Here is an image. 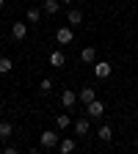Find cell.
Instances as JSON below:
<instances>
[{"label":"cell","mask_w":138,"mask_h":154,"mask_svg":"<svg viewBox=\"0 0 138 154\" xmlns=\"http://www.w3.org/2000/svg\"><path fill=\"white\" fill-rule=\"evenodd\" d=\"M111 72H113V66L108 61H94V77H97V80H108Z\"/></svg>","instance_id":"cell-1"},{"label":"cell","mask_w":138,"mask_h":154,"mask_svg":"<svg viewBox=\"0 0 138 154\" xmlns=\"http://www.w3.org/2000/svg\"><path fill=\"white\" fill-rule=\"evenodd\" d=\"M39 143H42L44 149H55V146L61 143V140H58V135H55V129H44L42 135H39Z\"/></svg>","instance_id":"cell-2"},{"label":"cell","mask_w":138,"mask_h":154,"mask_svg":"<svg viewBox=\"0 0 138 154\" xmlns=\"http://www.w3.org/2000/svg\"><path fill=\"white\" fill-rule=\"evenodd\" d=\"M72 38H75V33H72L69 25H64V28L55 30V42H58V44H72Z\"/></svg>","instance_id":"cell-3"},{"label":"cell","mask_w":138,"mask_h":154,"mask_svg":"<svg viewBox=\"0 0 138 154\" xmlns=\"http://www.w3.org/2000/svg\"><path fill=\"white\" fill-rule=\"evenodd\" d=\"M86 113L91 116V119H102V116H105V105H102L100 99H94V102L86 105Z\"/></svg>","instance_id":"cell-4"},{"label":"cell","mask_w":138,"mask_h":154,"mask_svg":"<svg viewBox=\"0 0 138 154\" xmlns=\"http://www.w3.org/2000/svg\"><path fill=\"white\" fill-rule=\"evenodd\" d=\"M64 63H66V55H64L61 50H53V52H50V66H53V69H64Z\"/></svg>","instance_id":"cell-5"},{"label":"cell","mask_w":138,"mask_h":154,"mask_svg":"<svg viewBox=\"0 0 138 154\" xmlns=\"http://www.w3.org/2000/svg\"><path fill=\"white\" fill-rule=\"evenodd\" d=\"M11 36L17 38V42H22V38L28 36V25L25 22H11Z\"/></svg>","instance_id":"cell-6"},{"label":"cell","mask_w":138,"mask_h":154,"mask_svg":"<svg viewBox=\"0 0 138 154\" xmlns=\"http://www.w3.org/2000/svg\"><path fill=\"white\" fill-rule=\"evenodd\" d=\"M61 105H64L66 110L75 107V105H77V91H64V94H61Z\"/></svg>","instance_id":"cell-7"},{"label":"cell","mask_w":138,"mask_h":154,"mask_svg":"<svg viewBox=\"0 0 138 154\" xmlns=\"http://www.w3.org/2000/svg\"><path fill=\"white\" fill-rule=\"evenodd\" d=\"M77 99H80L83 105H88V102L97 99V91H94V88H80V91H77Z\"/></svg>","instance_id":"cell-8"},{"label":"cell","mask_w":138,"mask_h":154,"mask_svg":"<svg viewBox=\"0 0 138 154\" xmlns=\"http://www.w3.org/2000/svg\"><path fill=\"white\" fill-rule=\"evenodd\" d=\"M80 61L83 63H94L97 61V47H83L80 50Z\"/></svg>","instance_id":"cell-9"},{"label":"cell","mask_w":138,"mask_h":154,"mask_svg":"<svg viewBox=\"0 0 138 154\" xmlns=\"http://www.w3.org/2000/svg\"><path fill=\"white\" fill-rule=\"evenodd\" d=\"M75 135H88V129H91V124H88V119H77L75 124Z\"/></svg>","instance_id":"cell-10"},{"label":"cell","mask_w":138,"mask_h":154,"mask_svg":"<svg viewBox=\"0 0 138 154\" xmlns=\"http://www.w3.org/2000/svg\"><path fill=\"white\" fill-rule=\"evenodd\" d=\"M66 19H69V25H80V22H83L80 8H69V11H66Z\"/></svg>","instance_id":"cell-11"},{"label":"cell","mask_w":138,"mask_h":154,"mask_svg":"<svg viewBox=\"0 0 138 154\" xmlns=\"http://www.w3.org/2000/svg\"><path fill=\"white\" fill-rule=\"evenodd\" d=\"M55 127H58V129H69V127H72V119H69L66 113H58V116H55Z\"/></svg>","instance_id":"cell-12"},{"label":"cell","mask_w":138,"mask_h":154,"mask_svg":"<svg viewBox=\"0 0 138 154\" xmlns=\"http://www.w3.org/2000/svg\"><path fill=\"white\" fill-rule=\"evenodd\" d=\"M58 8H61V0H44V3H42V11L44 14H55Z\"/></svg>","instance_id":"cell-13"},{"label":"cell","mask_w":138,"mask_h":154,"mask_svg":"<svg viewBox=\"0 0 138 154\" xmlns=\"http://www.w3.org/2000/svg\"><path fill=\"white\" fill-rule=\"evenodd\" d=\"M42 14H44L42 8H36V6H33V8H28V14H25V17H28V22H33V25H36L39 19H42Z\"/></svg>","instance_id":"cell-14"},{"label":"cell","mask_w":138,"mask_h":154,"mask_svg":"<svg viewBox=\"0 0 138 154\" xmlns=\"http://www.w3.org/2000/svg\"><path fill=\"white\" fill-rule=\"evenodd\" d=\"M58 151H61V154H72L75 151V140H69V138L61 140V143H58Z\"/></svg>","instance_id":"cell-15"},{"label":"cell","mask_w":138,"mask_h":154,"mask_svg":"<svg viewBox=\"0 0 138 154\" xmlns=\"http://www.w3.org/2000/svg\"><path fill=\"white\" fill-rule=\"evenodd\" d=\"M97 135H100V140H102V143H108V140L113 138V129L105 124V127H100V132H97Z\"/></svg>","instance_id":"cell-16"},{"label":"cell","mask_w":138,"mask_h":154,"mask_svg":"<svg viewBox=\"0 0 138 154\" xmlns=\"http://www.w3.org/2000/svg\"><path fill=\"white\" fill-rule=\"evenodd\" d=\"M11 129H14V127H11V121H0V138H3V140H6V138H11Z\"/></svg>","instance_id":"cell-17"},{"label":"cell","mask_w":138,"mask_h":154,"mask_svg":"<svg viewBox=\"0 0 138 154\" xmlns=\"http://www.w3.org/2000/svg\"><path fill=\"white\" fill-rule=\"evenodd\" d=\"M8 72H11V58L3 55V58H0V74H8Z\"/></svg>","instance_id":"cell-18"},{"label":"cell","mask_w":138,"mask_h":154,"mask_svg":"<svg viewBox=\"0 0 138 154\" xmlns=\"http://www.w3.org/2000/svg\"><path fill=\"white\" fill-rule=\"evenodd\" d=\"M39 91H42V94H50L53 91V80H50V77H44V80L39 83Z\"/></svg>","instance_id":"cell-19"},{"label":"cell","mask_w":138,"mask_h":154,"mask_svg":"<svg viewBox=\"0 0 138 154\" xmlns=\"http://www.w3.org/2000/svg\"><path fill=\"white\" fill-rule=\"evenodd\" d=\"M3 6H6V0H0V8H3Z\"/></svg>","instance_id":"cell-20"},{"label":"cell","mask_w":138,"mask_h":154,"mask_svg":"<svg viewBox=\"0 0 138 154\" xmlns=\"http://www.w3.org/2000/svg\"><path fill=\"white\" fill-rule=\"evenodd\" d=\"M61 3H72V0H61Z\"/></svg>","instance_id":"cell-21"},{"label":"cell","mask_w":138,"mask_h":154,"mask_svg":"<svg viewBox=\"0 0 138 154\" xmlns=\"http://www.w3.org/2000/svg\"><path fill=\"white\" fill-rule=\"evenodd\" d=\"M0 99H3V94H0Z\"/></svg>","instance_id":"cell-22"}]
</instances>
